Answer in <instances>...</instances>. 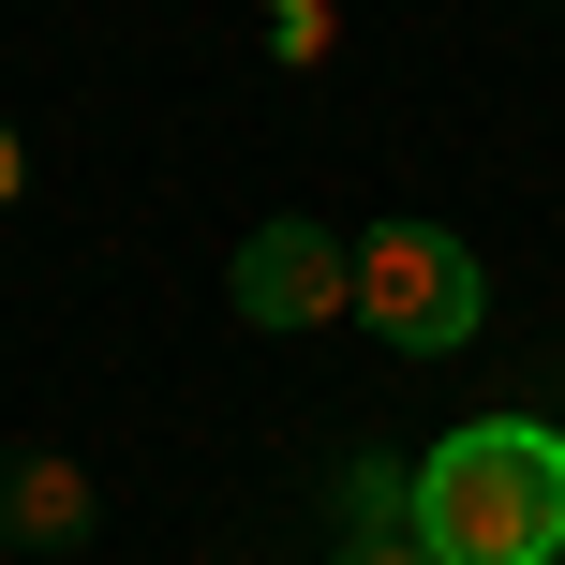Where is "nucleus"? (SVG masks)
<instances>
[{"label": "nucleus", "instance_id": "nucleus-1", "mask_svg": "<svg viewBox=\"0 0 565 565\" xmlns=\"http://www.w3.org/2000/svg\"><path fill=\"white\" fill-rule=\"evenodd\" d=\"M417 551L431 565H565V431L477 417L417 461Z\"/></svg>", "mask_w": 565, "mask_h": 565}, {"label": "nucleus", "instance_id": "nucleus-2", "mask_svg": "<svg viewBox=\"0 0 565 565\" xmlns=\"http://www.w3.org/2000/svg\"><path fill=\"white\" fill-rule=\"evenodd\" d=\"M477 312H491V282H477V254L447 224H372L358 238V328L387 358H461Z\"/></svg>", "mask_w": 565, "mask_h": 565}, {"label": "nucleus", "instance_id": "nucleus-3", "mask_svg": "<svg viewBox=\"0 0 565 565\" xmlns=\"http://www.w3.org/2000/svg\"><path fill=\"white\" fill-rule=\"evenodd\" d=\"M238 312H254V328H328V312H358V238L254 224L238 238Z\"/></svg>", "mask_w": 565, "mask_h": 565}, {"label": "nucleus", "instance_id": "nucleus-4", "mask_svg": "<svg viewBox=\"0 0 565 565\" xmlns=\"http://www.w3.org/2000/svg\"><path fill=\"white\" fill-rule=\"evenodd\" d=\"M15 521H45V536H60V521H75V477H60V461H30V477H15Z\"/></svg>", "mask_w": 565, "mask_h": 565}, {"label": "nucleus", "instance_id": "nucleus-5", "mask_svg": "<svg viewBox=\"0 0 565 565\" xmlns=\"http://www.w3.org/2000/svg\"><path fill=\"white\" fill-rule=\"evenodd\" d=\"M342 565H431L417 536H358V551H342Z\"/></svg>", "mask_w": 565, "mask_h": 565}, {"label": "nucleus", "instance_id": "nucleus-6", "mask_svg": "<svg viewBox=\"0 0 565 565\" xmlns=\"http://www.w3.org/2000/svg\"><path fill=\"white\" fill-rule=\"evenodd\" d=\"M15 194H30V149H15V135H0V209H15Z\"/></svg>", "mask_w": 565, "mask_h": 565}]
</instances>
